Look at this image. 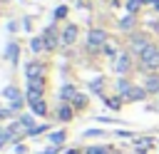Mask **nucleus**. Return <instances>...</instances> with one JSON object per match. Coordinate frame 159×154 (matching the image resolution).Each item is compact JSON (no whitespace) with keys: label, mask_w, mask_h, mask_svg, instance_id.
I'll return each mask as SVG.
<instances>
[{"label":"nucleus","mask_w":159,"mask_h":154,"mask_svg":"<svg viewBox=\"0 0 159 154\" xmlns=\"http://www.w3.org/2000/svg\"><path fill=\"white\" fill-rule=\"evenodd\" d=\"M57 152H60V149H57V147H52V149H47V152H42V154H57Z\"/></svg>","instance_id":"c85d7f7f"},{"label":"nucleus","mask_w":159,"mask_h":154,"mask_svg":"<svg viewBox=\"0 0 159 154\" xmlns=\"http://www.w3.org/2000/svg\"><path fill=\"white\" fill-rule=\"evenodd\" d=\"M40 132H47V127H45V124H40V127H30V134H40Z\"/></svg>","instance_id":"bb28decb"},{"label":"nucleus","mask_w":159,"mask_h":154,"mask_svg":"<svg viewBox=\"0 0 159 154\" xmlns=\"http://www.w3.org/2000/svg\"><path fill=\"white\" fill-rule=\"evenodd\" d=\"M27 102H30V107H32L35 114H45V112H47V109H45V102H42V94L27 92Z\"/></svg>","instance_id":"f03ea898"},{"label":"nucleus","mask_w":159,"mask_h":154,"mask_svg":"<svg viewBox=\"0 0 159 154\" xmlns=\"http://www.w3.org/2000/svg\"><path fill=\"white\" fill-rule=\"evenodd\" d=\"M119 27H122V30H129V27H132V17H124V20L119 22Z\"/></svg>","instance_id":"4be33fe9"},{"label":"nucleus","mask_w":159,"mask_h":154,"mask_svg":"<svg viewBox=\"0 0 159 154\" xmlns=\"http://www.w3.org/2000/svg\"><path fill=\"white\" fill-rule=\"evenodd\" d=\"M60 45V40L55 37V32H52V27H47V32H45V47H50V50H55Z\"/></svg>","instance_id":"0eeeda50"},{"label":"nucleus","mask_w":159,"mask_h":154,"mask_svg":"<svg viewBox=\"0 0 159 154\" xmlns=\"http://www.w3.org/2000/svg\"><path fill=\"white\" fill-rule=\"evenodd\" d=\"M57 117H60V119H65V122H67V119H70V117H72V109H70V107H65V104H62V107H60V112H57Z\"/></svg>","instance_id":"ddd939ff"},{"label":"nucleus","mask_w":159,"mask_h":154,"mask_svg":"<svg viewBox=\"0 0 159 154\" xmlns=\"http://www.w3.org/2000/svg\"><path fill=\"white\" fill-rule=\"evenodd\" d=\"M30 92L42 94V79H30Z\"/></svg>","instance_id":"f8f14e48"},{"label":"nucleus","mask_w":159,"mask_h":154,"mask_svg":"<svg viewBox=\"0 0 159 154\" xmlns=\"http://www.w3.org/2000/svg\"><path fill=\"white\" fill-rule=\"evenodd\" d=\"M114 70H117V72H127V70H129V57H127V55H117Z\"/></svg>","instance_id":"6e6552de"},{"label":"nucleus","mask_w":159,"mask_h":154,"mask_svg":"<svg viewBox=\"0 0 159 154\" xmlns=\"http://www.w3.org/2000/svg\"><path fill=\"white\" fill-rule=\"evenodd\" d=\"M2 97H7V99H17V97H20V89H17V87H5V89H2Z\"/></svg>","instance_id":"9b49d317"},{"label":"nucleus","mask_w":159,"mask_h":154,"mask_svg":"<svg viewBox=\"0 0 159 154\" xmlns=\"http://www.w3.org/2000/svg\"><path fill=\"white\" fill-rule=\"evenodd\" d=\"M72 104H75V107L80 109V107H84V104H87V97H84V94H77V97L72 99Z\"/></svg>","instance_id":"dca6fc26"},{"label":"nucleus","mask_w":159,"mask_h":154,"mask_svg":"<svg viewBox=\"0 0 159 154\" xmlns=\"http://www.w3.org/2000/svg\"><path fill=\"white\" fill-rule=\"evenodd\" d=\"M65 15H67V7H57L55 10V17H65Z\"/></svg>","instance_id":"cd10ccee"},{"label":"nucleus","mask_w":159,"mask_h":154,"mask_svg":"<svg viewBox=\"0 0 159 154\" xmlns=\"http://www.w3.org/2000/svg\"><path fill=\"white\" fill-rule=\"evenodd\" d=\"M107 104H109L112 109H119V107H122V97H119V99H109Z\"/></svg>","instance_id":"393cba45"},{"label":"nucleus","mask_w":159,"mask_h":154,"mask_svg":"<svg viewBox=\"0 0 159 154\" xmlns=\"http://www.w3.org/2000/svg\"><path fill=\"white\" fill-rule=\"evenodd\" d=\"M7 57H10L12 62H17V45H10V47H7Z\"/></svg>","instance_id":"f3484780"},{"label":"nucleus","mask_w":159,"mask_h":154,"mask_svg":"<svg viewBox=\"0 0 159 154\" xmlns=\"http://www.w3.org/2000/svg\"><path fill=\"white\" fill-rule=\"evenodd\" d=\"M25 75H27L30 79H37V77L42 75V65H37V62H30V65L25 67Z\"/></svg>","instance_id":"423d86ee"},{"label":"nucleus","mask_w":159,"mask_h":154,"mask_svg":"<svg viewBox=\"0 0 159 154\" xmlns=\"http://www.w3.org/2000/svg\"><path fill=\"white\" fill-rule=\"evenodd\" d=\"M30 45H32V50L37 52V50H42V47H45V37H32V42H30Z\"/></svg>","instance_id":"4468645a"},{"label":"nucleus","mask_w":159,"mask_h":154,"mask_svg":"<svg viewBox=\"0 0 159 154\" xmlns=\"http://www.w3.org/2000/svg\"><path fill=\"white\" fill-rule=\"evenodd\" d=\"M0 147H2V144H0Z\"/></svg>","instance_id":"2f4dec72"},{"label":"nucleus","mask_w":159,"mask_h":154,"mask_svg":"<svg viewBox=\"0 0 159 154\" xmlns=\"http://www.w3.org/2000/svg\"><path fill=\"white\" fill-rule=\"evenodd\" d=\"M147 92H159V79H157V77H152V79L147 82Z\"/></svg>","instance_id":"2eb2a0df"},{"label":"nucleus","mask_w":159,"mask_h":154,"mask_svg":"<svg viewBox=\"0 0 159 154\" xmlns=\"http://www.w3.org/2000/svg\"><path fill=\"white\" fill-rule=\"evenodd\" d=\"M149 45H152V42H147V37H137V35L132 37V50H134V52H139V55H142Z\"/></svg>","instance_id":"39448f33"},{"label":"nucleus","mask_w":159,"mask_h":154,"mask_svg":"<svg viewBox=\"0 0 159 154\" xmlns=\"http://www.w3.org/2000/svg\"><path fill=\"white\" fill-rule=\"evenodd\" d=\"M50 139H52L55 144H60V142H65V132H55V134H52Z\"/></svg>","instance_id":"aec40b11"},{"label":"nucleus","mask_w":159,"mask_h":154,"mask_svg":"<svg viewBox=\"0 0 159 154\" xmlns=\"http://www.w3.org/2000/svg\"><path fill=\"white\" fill-rule=\"evenodd\" d=\"M139 60H142V65H144L147 70H157V67H159V47H157V45H149V47L139 55Z\"/></svg>","instance_id":"f257e3e1"},{"label":"nucleus","mask_w":159,"mask_h":154,"mask_svg":"<svg viewBox=\"0 0 159 154\" xmlns=\"http://www.w3.org/2000/svg\"><path fill=\"white\" fill-rule=\"evenodd\" d=\"M142 2H144V0H129V2H127V10H129V12H134V10H137Z\"/></svg>","instance_id":"6ab92c4d"},{"label":"nucleus","mask_w":159,"mask_h":154,"mask_svg":"<svg viewBox=\"0 0 159 154\" xmlns=\"http://www.w3.org/2000/svg\"><path fill=\"white\" fill-rule=\"evenodd\" d=\"M67 154H80V152H77V149H70V152H67Z\"/></svg>","instance_id":"c756f323"},{"label":"nucleus","mask_w":159,"mask_h":154,"mask_svg":"<svg viewBox=\"0 0 159 154\" xmlns=\"http://www.w3.org/2000/svg\"><path fill=\"white\" fill-rule=\"evenodd\" d=\"M20 107H22V97H17V99L10 102V109H20Z\"/></svg>","instance_id":"b1692460"},{"label":"nucleus","mask_w":159,"mask_h":154,"mask_svg":"<svg viewBox=\"0 0 159 154\" xmlns=\"http://www.w3.org/2000/svg\"><path fill=\"white\" fill-rule=\"evenodd\" d=\"M20 124H22V127H30V124H32V117L22 114V117H20Z\"/></svg>","instance_id":"a878e982"},{"label":"nucleus","mask_w":159,"mask_h":154,"mask_svg":"<svg viewBox=\"0 0 159 154\" xmlns=\"http://www.w3.org/2000/svg\"><path fill=\"white\" fill-rule=\"evenodd\" d=\"M60 97H62V99H75V97H77V94H75V87H72V84H65V87L60 89Z\"/></svg>","instance_id":"9d476101"},{"label":"nucleus","mask_w":159,"mask_h":154,"mask_svg":"<svg viewBox=\"0 0 159 154\" xmlns=\"http://www.w3.org/2000/svg\"><path fill=\"white\" fill-rule=\"evenodd\" d=\"M144 92H147V89H142V87H129L127 94H124V99H142Z\"/></svg>","instance_id":"1a4fd4ad"},{"label":"nucleus","mask_w":159,"mask_h":154,"mask_svg":"<svg viewBox=\"0 0 159 154\" xmlns=\"http://www.w3.org/2000/svg\"><path fill=\"white\" fill-rule=\"evenodd\" d=\"M75 40H77V25H67L62 42H65V45H75Z\"/></svg>","instance_id":"20e7f679"},{"label":"nucleus","mask_w":159,"mask_h":154,"mask_svg":"<svg viewBox=\"0 0 159 154\" xmlns=\"http://www.w3.org/2000/svg\"><path fill=\"white\" fill-rule=\"evenodd\" d=\"M87 154H107V149H104V147H89Z\"/></svg>","instance_id":"412c9836"},{"label":"nucleus","mask_w":159,"mask_h":154,"mask_svg":"<svg viewBox=\"0 0 159 154\" xmlns=\"http://www.w3.org/2000/svg\"><path fill=\"white\" fill-rule=\"evenodd\" d=\"M127 89H129V82H127V79H119V82H117V92L127 94Z\"/></svg>","instance_id":"a211bd4d"},{"label":"nucleus","mask_w":159,"mask_h":154,"mask_svg":"<svg viewBox=\"0 0 159 154\" xmlns=\"http://www.w3.org/2000/svg\"><path fill=\"white\" fill-rule=\"evenodd\" d=\"M102 42H104V32H102V30H89V47L97 50Z\"/></svg>","instance_id":"7ed1b4c3"},{"label":"nucleus","mask_w":159,"mask_h":154,"mask_svg":"<svg viewBox=\"0 0 159 154\" xmlns=\"http://www.w3.org/2000/svg\"><path fill=\"white\" fill-rule=\"evenodd\" d=\"M89 89H92V92H99V89H102V79H94V82L89 84Z\"/></svg>","instance_id":"5701e85b"},{"label":"nucleus","mask_w":159,"mask_h":154,"mask_svg":"<svg viewBox=\"0 0 159 154\" xmlns=\"http://www.w3.org/2000/svg\"><path fill=\"white\" fill-rule=\"evenodd\" d=\"M154 7H157V10H159V0H154Z\"/></svg>","instance_id":"7c9ffc66"}]
</instances>
